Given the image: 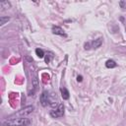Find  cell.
<instances>
[{
    "instance_id": "cell-1",
    "label": "cell",
    "mask_w": 126,
    "mask_h": 126,
    "mask_svg": "<svg viewBox=\"0 0 126 126\" xmlns=\"http://www.w3.org/2000/svg\"><path fill=\"white\" fill-rule=\"evenodd\" d=\"M30 122V119L27 117H8L2 124L3 126H27Z\"/></svg>"
},
{
    "instance_id": "cell-2",
    "label": "cell",
    "mask_w": 126,
    "mask_h": 126,
    "mask_svg": "<svg viewBox=\"0 0 126 126\" xmlns=\"http://www.w3.org/2000/svg\"><path fill=\"white\" fill-rule=\"evenodd\" d=\"M63 114H64V105H63V103H59L56 108H54L50 111V116L52 118H59V117L63 116Z\"/></svg>"
},
{
    "instance_id": "cell-3",
    "label": "cell",
    "mask_w": 126,
    "mask_h": 126,
    "mask_svg": "<svg viewBox=\"0 0 126 126\" xmlns=\"http://www.w3.org/2000/svg\"><path fill=\"white\" fill-rule=\"evenodd\" d=\"M39 99H40V103H41L42 106H47V105L50 104V102H51V99H50V97H49L48 92H46V91H43V92L41 93Z\"/></svg>"
},
{
    "instance_id": "cell-4",
    "label": "cell",
    "mask_w": 126,
    "mask_h": 126,
    "mask_svg": "<svg viewBox=\"0 0 126 126\" xmlns=\"http://www.w3.org/2000/svg\"><path fill=\"white\" fill-rule=\"evenodd\" d=\"M32 110H33V106H32V105H29V106H27V107L21 109V110L18 111L17 113H15L14 115H11L10 117H16V116H18V115H28V114L32 113Z\"/></svg>"
},
{
    "instance_id": "cell-5",
    "label": "cell",
    "mask_w": 126,
    "mask_h": 126,
    "mask_svg": "<svg viewBox=\"0 0 126 126\" xmlns=\"http://www.w3.org/2000/svg\"><path fill=\"white\" fill-rule=\"evenodd\" d=\"M52 32L54 34H57V35H62V36H66V33L64 32V30L58 26H53L52 27Z\"/></svg>"
},
{
    "instance_id": "cell-6",
    "label": "cell",
    "mask_w": 126,
    "mask_h": 126,
    "mask_svg": "<svg viewBox=\"0 0 126 126\" xmlns=\"http://www.w3.org/2000/svg\"><path fill=\"white\" fill-rule=\"evenodd\" d=\"M101 43H102V38H96V39H94V40H93L92 42H91V44H92V47H94V48H98L100 45H101Z\"/></svg>"
},
{
    "instance_id": "cell-7",
    "label": "cell",
    "mask_w": 126,
    "mask_h": 126,
    "mask_svg": "<svg viewBox=\"0 0 126 126\" xmlns=\"http://www.w3.org/2000/svg\"><path fill=\"white\" fill-rule=\"evenodd\" d=\"M60 92H61V96H62L63 99H68L69 98L70 94H69V91L66 88H61L60 89Z\"/></svg>"
},
{
    "instance_id": "cell-8",
    "label": "cell",
    "mask_w": 126,
    "mask_h": 126,
    "mask_svg": "<svg viewBox=\"0 0 126 126\" xmlns=\"http://www.w3.org/2000/svg\"><path fill=\"white\" fill-rule=\"evenodd\" d=\"M105 66H106V68H110V69H111V68H115V67L117 66V64H116V62H115L114 60L109 59V60L106 61Z\"/></svg>"
},
{
    "instance_id": "cell-9",
    "label": "cell",
    "mask_w": 126,
    "mask_h": 126,
    "mask_svg": "<svg viewBox=\"0 0 126 126\" xmlns=\"http://www.w3.org/2000/svg\"><path fill=\"white\" fill-rule=\"evenodd\" d=\"M10 20V18L9 17H5V16H1L0 17V25L1 26H3L4 24H6V22H8Z\"/></svg>"
},
{
    "instance_id": "cell-10",
    "label": "cell",
    "mask_w": 126,
    "mask_h": 126,
    "mask_svg": "<svg viewBox=\"0 0 126 126\" xmlns=\"http://www.w3.org/2000/svg\"><path fill=\"white\" fill-rule=\"evenodd\" d=\"M35 54H36L39 58H42V57L44 56V52H43V50L40 49V48H36V49H35Z\"/></svg>"
},
{
    "instance_id": "cell-11",
    "label": "cell",
    "mask_w": 126,
    "mask_h": 126,
    "mask_svg": "<svg viewBox=\"0 0 126 126\" xmlns=\"http://www.w3.org/2000/svg\"><path fill=\"white\" fill-rule=\"evenodd\" d=\"M53 57V55H52V53H48V54H46V56H45V62L46 63H49L50 62V59Z\"/></svg>"
},
{
    "instance_id": "cell-12",
    "label": "cell",
    "mask_w": 126,
    "mask_h": 126,
    "mask_svg": "<svg viewBox=\"0 0 126 126\" xmlns=\"http://www.w3.org/2000/svg\"><path fill=\"white\" fill-rule=\"evenodd\" d=\"M1 7L2 8H9L10 7V3L8 1H4V2H1Z\"/></svg>"
},
{
    "instance_id": "cell-13",
    "label": "cell",
    "mask_w": 126,
    "mask_h": 126,
    "mask_svg": "<svg viewBox=\"0 0 126 126\" xmlns=\"http://www.w3.org/2000/svg\"><path fill=\"white\" fill-rule=\"evenodd\" d=\"M119 5H120L121 8H126V3L124 1H120L119 2Z\"/></svg>"
},
{
    "instance_id": "cell-14",
    "label": "cell",
    "mask_w": 126,
    "mask_h": 126,
    "mask_svg": "<svg viewBox=\"0 0 126 126\" xmlns=\"http://www.w3.org/2000/svg\"><path fill=\"white\" fill-rule=\"evenodd\" d=\"M82 80H83V77L82 76H78L77 77V81L78 82H82Z\"/></svg>"
}]
</instances>
